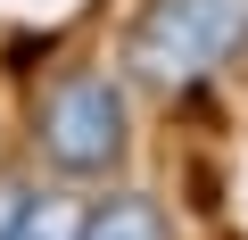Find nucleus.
I'll return each instance as SVG.
<instances>
[{"mask_svg":"<svg viewBox=\"0 0 248 240\" xmlns=\"http://www.w3.org/2000/svg\"><path fill=\"white\" fill-rule=\"evenodd\" d=\"M124 141H133V116H124V91L108 75H66L42 99V149H50L58 174H75V182L116 174Z\"/></svg>","mask_w":248,"mask_h":240,"instance_id":"2","label":"nucleus"},{"mask_svg":"<svg viewBox=\"0 0 248 240\" xmlns=\"http://www.w3.org/2000/svg\"><path fill=\"white\" fill-rule=\"evenodd\" d=\"M83 224H91V207L75 191H42V199H25L17 240H83Z\"/></svg>","mask_w":248,"mask_h":240,"instance_id":"4","label":"nucleus"},{"mask_svg":"<svg viewBox=\"0 0 248 240\" xmlns=\"http://www.w3.org/2000/svg\"><path fill=\"white\" fill-rule=\"evenodd\" d=\"M248 33V0H157L133 25V75L149 91H190Z\"/></svg>","mask_w":248,"mask_h":240,"instance_id":"1","label":"nucleus"},{"mask_svg":"<svg viewBox=\"0 0 248 240\" xmlns=\"http://www.w3.org/2000/svg\"><path fill=\"white\" fill-rule=\"evenodd\" d=\"M17 215H25V191L0 182V240H17Z\"/></svg>","mask_w":248,"mask_h":240,"instance_id":"5","label":"nucleus"},{"mask_svg":"<svg viewBox=\"0 0 248 240\" xmlns=\"http://www.w3.org/2000/svg\"><path fill=\"white\" fill-rule=\"evenodd\" d=\"M83 240H166V215H157L141 191H124V199H99V207H91Z\"/></svg>","mask_w":248,"mask_h":240,"instance_id":"3","label":"nucleus"}]
</instances>
